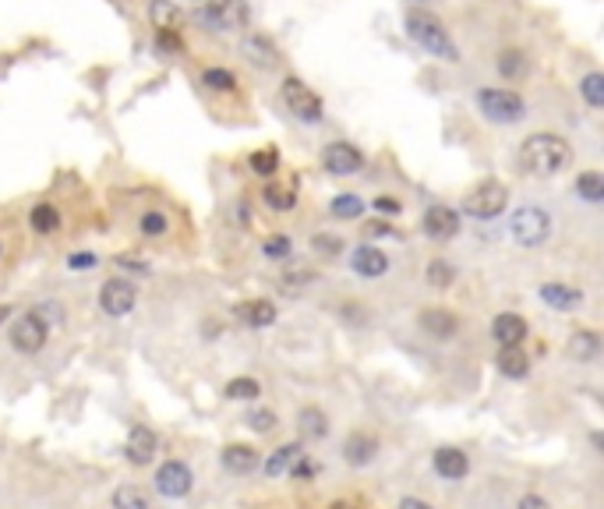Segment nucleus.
Masks as SVG:
<instances>
[{
	"label": "nucleus",
	"instance_id": "nucleus-1",
	"mask_svg": "<svg viewBox=\"0 0 604 509\" xmlns=\"http://www.w3.org/2000/svg\"><path fill=\"white\" fill-rule=\"evenodd\" d=\"M569 156H572L569 142H565L562 134H548V131L530 134L524 142V149H520V163L534 177H552V173L565 170L569 167Z\"/></svg>",
	"mask_w": 604,
	"mask_h": 509
},
{
	"label": "nucleus",
	"instance_id": "nucleus-2",
	"mask_svg": "<svg viewBox=\"0 0 604 509\" xmlns=\"http://www.w3.org/2000/svg\"><path fill=\"white\" fill-rule=\"evenodd\" d=\"M406 36L417 42L424 53H432V57L460 60L456 42H452V36L445 32V25L432 11H410V14H406Z\"/></svg>",
	"mask_w": 604,
	"mask_h": 509
},
{
	"label": "nucleus",
	"instance_id": "nucleus-3",
	"mask_svg": "<svg viewBox=\"0 0 604 509\" xmlns=\"http://www.w3.org/2000/svg\"><path fill=\"white\" fill-rule=\"evenodd\" d=\"M199 7V18L216 29V32H244L247 29V0H195Z\"/></svg>",
	"mask_w": 604,
	"mask_h": 509
},
{
	"label": "nucleus",
	"instance_id": "nucleus-4",
	"mask_svg": "<svg viewBox=\"0 0 604 509\" xmlns=\"http://www.w3.org/2000/svg\"><path fill=\"white\" fill-rule=\"evenodd\" d=\"M478 106L491 125H516L526 117V103L520 92L513 88H481L478 92Z\"/></svg>",
	"mask_w": 604,
	"mask_h": 509
},
{
	"label": "nucleus",
	"instance_id": "nucleus-5",
	"mask_svg": "<svg viewBox=\"0 0 604 509\" xmlns=\"http://www.w3.org/2000/svg\"><path fill=\"white\" fill-rule=\"evenodd\" d=\"M506 206H509V191H506V184L495 180V177L478 180V184L463 195V212L474 216V219H495Z\"/></svg>",
	"mask_w": 604,
	"mask_h": 509
},
{
	"label": "nucleus",
	"instance_id": "nucleus-6",
	"mask_svg": "<svg viewBox=\"0 0 604 509\" xmlns=\"http://www.w3.org/2000/svg\"><path fill=\"white\" fill-rule=\"evenodd\" d=\"M509 234L516 245L524 248H537L552 237V216L537 206H520V209L509 216Z\"/></svg>",
	"mask_w": 604,
	"mask_h": 509
},
{
	"label": "nucleus",
	"instance_id": "nucleus-7",
	"mask_svg": "<svg viewBox=\"0 0 604 509\" xmlns=\"http://www.w3.org/2000/svg\"><path fill=\"white\" fill-rule=\"evenodd\" d=\"M283 103L290 106V114L297 117V121H304V125H315V121H322V96L311 88V85H304L301 79H286L283 82Z\"/></svg>",
	"mask_w": 604,
	"mask_h": 509
},
{
	"label": "nucleus",
	"instance_id": "nucleus-8",
	"mask_svg": "<svg viewBox=\"0 0 604 509\" xmlns=\"http://www.w3.org/2000/svg\"><path fill=\"white\" fill-rule=\"evenodd\" d=\"M46 337H50V326H46V319H42L40 311H29V315H22L11 326V343L22 354H40L42 347H46Z\"/></svg>",
	"mask_w": 604,
	"mask_h": 509
},
{
	"label": "nucleus",
	"instance_id": "nucleus-9",
	"mask_svg": "<svg viewBox=\"0 0 604 509\" xmlns=\"http://www.w3.org/2000/svg\"><path fill=\"white\" fill-rule=\"evenodd\" d=\"M156 488H160V495H166V499H184L195 488V474H191V467L181 464V460H166L156 470Z\"/></svg>",
	"mask_w": 604,
	"mask_h": 509
},
{
	"label": "nucleus",
	"instance_id": "nucleus-10",
	"mask_svg": "<svg viewBox=\"0 0 604 509\" xmlns=\"http://www.w3.org/2000/svg\"><path fill=\"white\" fill-rule=\"evenodd\" d=\"M135 301H138V291H135V283L124 276V280H107L103 283V291H99V308L107 311V315H114V319H121L127 315L131 308H135Z\"/></svg>",
	"mask_w": 604,
	"mask_h": 509
},
{
	"label": "nucleus",
	"instance_id": "nucleus-11",
	"mask_svg": "<svg viewBox=\"0 0 604 509\" xmlns=\"http://www.w3.org/2000/svg\"><path fill=\"white\" fill-rule=\"evenodd\" d=\"M322 163L336 177H350V173H361L364 170V156L361 149H354L350 142H332V145H325Z\"/></svg>",
	"mask_w": 604,
	"mask_h": 509
},
{
	"label": "nucleus",
	"instance_id": "nucleus-12",
	"mask_svg": "<svg viewBox=\"0 0 604 509\" xmlns=\"http://www.w3.org/2000/svg\"><path fill=\"white\" fill-rule=\"evenodd\" d=\"M350 269L364 280H378V276L389 273V255L375 248V245H361V248L350 252Z\"/></svg>",
	"mask_w": 604,
	"mask_h": 509
},
{
	"label": "nucleus",
	"instance_id": "nucleus-13",
	"mask_svg": "<svg viewBox=\"0 0 604 509\" xmlns=\"http://www.w3.org/2000/svg\"><path fill=\"white\" fill-rule=\"evenodd\" d=\"M421 227H424V234H428V237H435V241H449V237H456V234H460V212L449 209V206H432V209L424 212Z\"/></svg>",
	"mask_w": 604,
	"mask_h": 509
},
{
	"label": "nucleus",
	"instance_id": "nucleus-14",
	"mask_svg": "<svg viewBox=\"0 0 604 509\" xmlns=\"http://www.w3.org/2000/svg\"><path fill=\"white\" fill-rule=\"evenodd\" d=\"M234 319L241 326H251V329H262V326H273L276 322V304L265 301V297H251V301H241L234 308Z\"/></svg>",
	"mask_w": 604,
	"mask_h": 509
},
{
	"label": "nucleus",
	"instance_id": "nucleus-15",
	"mask_svg": "<svg viewBox=\"0 0 604 509\" xmlns=\"http://www.w3.org/2000/svg\"><path fill=\"white\" fill-rule=\"evenodd\" d=\"M421 329L435 339H452L460 333V319L449 308H424L421 311Z\"/></svg>",
	"mask_w": 604,
	"mask_h": 509
},
{
	"label": "nucleus",
	"instance_id": "nucleus-16",
	"mask_svg": "<svg viewBox=\"0 0 604 509\" xmlns=\"http://www.w3.org/2000/svg\"><path fill=\"white\" fill-rule=\"evenodd\" d=\"M153 457H156V435H153V428L135 424L131 435H127V460L135 467H145L153 464Z\"/></svg>",
	"mask_w": 604,
	"mask_h": 509
},
{
	"label": "nucleus",
	"instance_id": "nucleus-17",
	"mask_svg": "<svg viewBox=\"0 0 604 509\" xmlns=\"http://www.w3.org/2000/svg\"><path fill=\"white\" fill-rule=\"evenodd\" d=\"M375 453H378V439L367 435V431H354V435H347V442H343V460L354 467L371 464Z\"/></svg>",
	"mask_w": 604,
	"mask_h": 509
},
{
	"label": "nucleus",
	"instance_id": "nucleus-18",
	"mask_svg": "<svg viewBox=\"0 0 604 509\" xmlns=\"http://www.w3.org/2000/svg\"><path fill=\"white\" fill-rule=\"evenodd\" d=\"M435 470L442 474L445 481H460V477L470 470V460H467V453H463V449H456V446H442V449H435Z\"/></svg>",
	"mask_w": 604,
	"mask_h": 509
},
{
	"label": "nucleus",
	"instance_id": "nucleus-19",
	"mask_svg": "<svg viewBox=\"0 0 604 509\" xmlns=\"http://www.w3.org/2000/svg\"><path fill=\"white\" fill-rule=\"evenodd\" d=\"M149 18H153L156 32H181L184 29V14H181V7L173 0H153Z\"/></svg>",
	"mask_w": 604,
	"mask_h": 509
},
{
	"label": "nucleus",
	"instance_id": "nucleus-20",
	"mask_svg": "<svg viewBox=\"0 0 604 509\" xmlns=\"http://www.w3.org/2000/svg\"><path fill=\"white\" fill-rule=\"evenodd\" d=\"M491 333H495V339H498V347H520L526 337V322L520 319V315H498L495 319V326H491Z\"/></svg>",
	"mask_w": 604,
	"mask_h": 509
},
{
	"label": "nucleus",
	"instance_id": "nucleus-21",
	"mask_svg": "<svg viewBox=\"0 0 604 509\" xmlns=\"http://www.w3.org/2000/svg\"><path fill=\"white\" fill-rule=\"evenodd\" d=\"M541 301H548L555 311H572V308H580L583 294L576 287H569V283H544L541 287Z\"/></svg>",
	"mask_w": 604,
	"mask_h": 509
},
{
	"label": "nucleus",
	"instance_id": "nucleus-22",
	"mask_svg": "<svg viewBox=\"0 0 604 509\" xmlns=\"http://www.w3.org/2000/svg\"><path fill=\"white\" fill-rule=\"evenodd\" d=\"M223 467L230 470V474H251L255 467H258V449H251V446H227L223 449Z\"/></svg>",
	"mask_w": 604,
	"mask_h": 509
},
{
	"label": "nucleus",
	"instance_id": "nucleus-23",
	"mask_svg": "<svg viewBox=\"0 0 604 509\" xmlns=\"http://www.w3.org/2000/svg\"><path fill=\"white\" fill-rule=\"evenodd\" d=\"M598 350H601V337L594 329H576L569 337V357H576V361H594Z\"/></svg>",
	"mask_w": 604,
	"mask_h": 509
},
{
	"label": "nucleus",
	"instance_id": "nucleus-24",
	"mask_svg": "<svg viewBox=\"0 0 604 509\" xmlns=\"http://www.w3.org/2000/svg\"><path fill=\"white\" fill-rule=\"evenodd\" d=\"M498 372H502L506 379H526L530 361H526V354L520 347H502V354H498Z\"/></svg>",
	"mask_w": 604,
	"mask_h": 509
},
{
	"label": "nucleus",
	"instance_id": "nucleus-25",
	"mask_svg": "<svg viewBox=\"0 0 604 509\" xmlns=\"http://www.w3.org/2000/svg\"><path fill=\"white\" fill-rule=\"evenodd\" d=\"M576 195H580L583 202H590V206L604 202V177L598 170H583V173L576 177Z\"/></svg>",
	"mask_w": 604,
	"mask_h": 509
},
{
	"label": "nucleus",
	"instance_id": "nucleus-26",
	"mask_svg": "<svg viewBox=\"0 0 604 509\" xmlns=\"http://www.w3.org/2000/svg\"><path fill=\"white\" fill-rule=\"evenodd\" d=\"M297 457H301V446H297V442H286V446H280V449L265 460V474H269V477H280V474H286L290 467L297 464Z\"/></svg>",
	"mask_w": 604,
	"mask_h": 509
},
{
	"label": "nucleus",
	"instance_id": "nucleus-27",
	"mask_svg": "<svg viewBox=\"0 0 604 509\" xmlns=\"http://www.w3.org/2000/svg\"><path fill=\"white\" fill-rule=\"evenodd\" d=\"M262 199H265L269 209H276V212H290L293 206H297V191L286 188V184H265Z\"/></svg>",
	"mask_w": 604,
	"mask_h": 509
},
{
	"label": "nucleus",
	"instance_id": "nucleus-28",
	"mask_svg": "<svg viewBox=\"0 0 604 509\" xmlns=\"http://www.w3.org/2000/svg\"><path fill=\"white\" fill-rule=\"evenodd\" d=\"M297 424H301V435H304V439H325V435H329V421H325V414L319 407H304Z\"/></svg>",
	"mask_w": 604,
	"mask_h": 509
},
{
	"label": "nucleus",
	"instance_id": "nucleus-29",
	"mask_svg": "<svg viewBox=\"0 0 604 509\" xmlns=\"http://www.w3.org/2000/svg\"><path fill=\"white\" fill-rule=\"evenodd\" d=\"M580 92H583V99H587V106H590V110H601V106H604V75H601V71H590V75H583Z\"/></svg>",
	"mask_w": 604,
	"mask_h": 509
},
{
	"label": "nucleus",
	"instance_id": "nucleus-30",
	"mask_svg": "<svg viewBox=\"0 0 604 509\" xmlns=\"http://www.w3.org/2000/svg\"><path fill=\"white\" fill-rule=\"evenodd\" d=\"M29 223H33V230H36V234H53V230L60 227V212L42 202V206H36V209H33Z\"/></svg>",
	"mask_w": 604,
	"mask_h": 509
},
{
	"label": "nucleus",
	"instance_id": "nucleus-31",
	"mask_svg": "<svg viewBox=\"0 0 604 509\" xmlns=\"http://www.w3.org/2000/svg\"><path fill=\"white\" fill-rule=\"evenodd\" d=\"M114 509H149V499H145V492H142V488L124 485V488L114 492Z\"/></svg>",
	"mask_w": 604,
	"mask_h": 509
},
{
	"label": "nucleus",
	"instance_id": "nucleus-32",
	"mask_svg": "<svg viewBox=\"0 0 604 509\" xmlns=\"http://www.w3.org/2000/svg\"><path fill=\"white\" fill-rule=\"evenodd\" d=\"M526 71V57L520 50H502V57H498V75L502 79H520Z\"/></svg>",
	"mask_w": 604,
	"mask_h": 509
},
{
	"label": "nucleus",
	"instance_id": "nucleus-33",
	"mask_svg": "<svg viewBox=\"0 0 604 509\" xmlns=\"http://www.w3.org/2000/svg\"><path fill=\"white\" fill-rule=\"evenodd\" d=\"M251 170L258 173V177H273L276 170H280V153L276 149H258V153H251Z\"/></svg>",
	"mask_w": 604,
	"mask_h": 509
},
{
	"label": "nucleus",
	"instance_id": "nucleus-34",
	"mask_svg": "<svg viewBox=\"0 0 604 509\" xmlns=\"http://www.w3.org/2000/svg\"><path fill=\"white\" fill-rule=\"evenodd\" d=\"M361 212H364L361 195H336V199H332V216H336V219H358Z\"/></svg>",
	"mask_w": 604,
	"mask_h": 509
},
{
	"label": "nucleus",
	"instance_id": "nucleus-35",
	"mask_svg": "<svg viewBox=\"0 0 604 509\" xmlns=\"http://www.w3.org/2000/svg\"><path fill=\"white\" fill-rule=\"evenodd\" d=\"M201 82H205V88H212V92H234L237 88V79L227 68H205Z\"/></svg>",
	"mask_w": 604,
	"mask_h": 509
},
{
	"label": "nucleus",
	"instance_id": "nucleus-36",
	"mask_svg": "<svg viewBox=\"0 0 604 509\" xmlns=\"http://www.w3.org/2000/svg\"><path fill=\"white\" fill-rule=\"evenodd\" d=\"M247 53L255 57V64H265V68L276 64V50H273V42L265 40V36H251L247 40Z\"/></svg>",
	"mask_w": 604,
	"mask_h": 509
},
{
	"label": "nucleus",
	"instance_id": "nucleus-37",
	"mask_svg": "<svg viewBox=\"0 0 604 509\" xmlns=\"http://www.w3.org/2000/svg\"><path fill=\"white\" fill-rule=\"evenodd\" d=\"M262 255H265V258H273V262H283V258H290V255H293V245H290V237L273 234V237H265V241H262Z\"/></svg>",
	"mask_w": 604,
	"mask_h": 509
},
{
	"label": "nucleus",
	"instance_id": "nucleus-38",
	"mask_svg": "<svg viewBox=\"0 0 604 509\" xmlns=\"http://www.w3.org/2000/svg\"><path fill=\"white\" fill-rule=\"evenodd\" d=\"M428 283H432V287H452V283H456V269H452L449 262H442V258H435V262L428 265Z\"/></svg>",
	"mask_w": 604,
	"mask_h": 509
},
{
	"label": "nucleus",
	"instance_id": "nucleus-39",
	"mask_svg": "<svg viewBox=\"0 0 604 509\" xmlns=\"http://www.w3.org/2000/svg\"><path fill=\"white\" fill-rule=\"evenodd\" d=\"M227 396L230 400H255V396H262V385L255 379H234L227 385Z\"/></svg>",
	"mask_w": 604,
	"mask_h": 509
},
{
	"label": "nucleus",
	"instance_id": "nucleus-40",
	"mask_svg": "<svg viewBox=\"0 0 604 509\" xmlns=\"http://www.w3.org/2000/svg\"><path fill=\"white\" fill-rule=\"evenodd\" d=\"M166 227H170V219H166L163 212H145V216H142V234H145V237H163Z\"/></svg>",
	"mask_w": 604,
	"mask_h": 509
},
{
	"label": "nucleus",
	"instance_id": "nucleus-41",
	"mask_svg": "<svg viewBox=\"0 0 604 509\" xmlns=\"http://www.w3.org/2000/svg\"><path fill=\"white\" fill-rule=\"evenodd\" d=\"M247 424H251L255 431H273V428L280 424V418H276V411L258 407V411H251V414H247Z\"/></svg>",
	"mask_w": 604,
	"mask_h": 509
},
{
	"label": "nucleus",
	"instance_id": "nucleus-42",
	"mask_svg": "<svg viewBox=\"0 0 604 509\" xmlns=\"http://www.w3.org/2000/svg\"><path fill=\"white\" fill-rule=\"evenodd\" d=\"M311 248L322 255H339L343 252V241H339V237H329V234H319V237H311Z\"/></svg>",
	"mask_w": 604,
	"mask_h": 509
},
{
	"label": "nucleus",
	"instance_id": "nucleus-43",
	"mask_svg": "<svg viewBox=\"0 0 604 509\" xmlns=\"http://www.w3.org/2000/svg\"><path fill=\"white\" fill-rule=\"evenodd\" d=\"M290 474H293V481H308V477L315 474V464H311L304 453H301V457H297V464L290 467Z\"/></svg>",
	"mask_w": 604,
	"mask_h": 509
},
{
	"label": "nucleus",
	"instance_id": "nucleus-44",
	"mask_svg": "<svg viewBox=\"0 0 604 509\" xmlns=\"http://www.w3.org/2000/svg\"><path fill=\"white\" fill-rule=\"evenodd\" d=\"M311 280H315L311 269H290V273H283V283H297V287H304V283H311Z\"/></svg>",
	"mask_w": 604,
	"mask_h": 509
},
{
	"label": "nucleus",
	"instance_id": "nucleus-45",
	"mask_svg": "<svg viewBox=\"0 0 604 509\" xmlns=\"http://www.w3.org/2000/svg\"><path fill=\"white\" fill-rule=\"evenodd\" d=\"M68 265H71V269H92V265H99V255L79 252V255H71V258H68Z\"/></svg>",
	"mask_w": 604,
	"mask_h": 509
},
{
	"label": "nucleus",
	"instance_id": "nucleus-46",
	"mask_svg": "<svg viewBox=\"0 0 604 509\" xmlns=\"http://www.w3.org/2000/svg\"><path fill=\"white\" fill-rule=\"evenodd\" d=\"M375 209L389 212V216H393V212H400V202H396L393 195H378V199H375Z\"/></svg>",
	"mask_w": 604,
	"mask_h": 509
},
{
	"label": "nucleus",
	"instance_id": "nucleus-47",
	"mask_svg": "<svg viewBox=\"0 0 604 509\" xmlns=\"http://www.w3.org/2000/svg\"><path fill=\"white\" fill-rule=\"evenodd\" d=\"M520 509H552V506H548L541 495H524V499H520Z\"/></svg>",
	"mask_w": 604,
	"mask_h": 509
},
{
	"label": "nucleus",
	"instance_id": "nucleus-48",
	"mask_svg": "<svg viewBox=\"0 0 604 509\" xmlns=\"http://www.w3.org/2000/svg\"><path fill=\"white\" fill-rule=\"evenodd\" d=\"M367 234H371V237H386V234H393V230H389V223H371Z\"/></svg>",
	"mask_w": 604,
	"mask_h": 509
},
{
	"label": "nucleus",
	"instance_id": "nucleus-49",
	"mask_svg": "<svg viewBox=\"0 0 604 509\" xmlns=\"http://www.w3.org/2000/svg\"><path fill=\"white\" fill-rule=\"evenodd\" d=\"M117 265H121V269H135V273H145V269H149V265H142V262H131V258H117Z\"/></svg>",
	"mask_w": 604,
	"mask_h": 509
},
{
	"label": "nucleus",
	"instance_id": "nucleus-50",
	"mask_svg": "<svg viewBox=\"0 0 604 509\" xmlns=\"http://www.w3.org/2000/svg\"><path fill=\"white\" fill-rule=\"evenodd\" d=\"M400 509H432L428 503H421V499H403Z\"/></svg>",
	"mask_w": 604,
	"mask_h": 509
},
{
	"label": "nucleus",
	"instance_id": "nucleus-51",
	"mask_svg": "<svg viewBox=\"0 0 604 509\" xmlns=\"http://www.w3.org/2000/svg\"><path fill=\"white\" fill-rule=\"evenodd\" d=\"M7 311H11V308H0V322H4V319H7Z\"/></svg>",
	"mask_w": 604,
	"mask_h": 509
},
{
	"label": "nucleus",
	"instance_id": "nucleus-52",
	"mask_svg": "<svg viewBox=\"0 0 604 509\" xmlns=\"http://www.w3.org/2000/svg\"><path fill=\"white\" fill-rule=\"evenodd\" d=\"M0 252H4V248H0Z\"/></svg>",
	"mask_w": 604,
	"mask_h": 509
}]
</instances>
